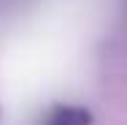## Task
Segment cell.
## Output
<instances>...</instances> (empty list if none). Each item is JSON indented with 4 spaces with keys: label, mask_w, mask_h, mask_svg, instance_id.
<instances>
[{
    "label": "cell",
    "mask_w": 127,
    "mask_h": 125,
    "mask_svg": "<svg viewBox=\"0 0 127 125\" xmlns=\"http://www.w3.org/2000/svg\"><path fill=\"white\" fill-rule=\"evenodd\" d=\"M41 125H92V112L76 103H57L46 112Z\"/></svg>",
    "instance_id": "cell-1"
}]
</instances>
